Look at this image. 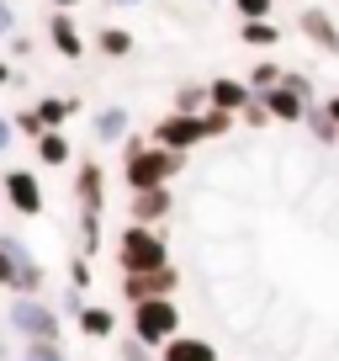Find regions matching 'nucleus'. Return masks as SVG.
<instances>
[{"mask_svg":"<svg viewBox=\"0 0 339 361\" xmlns=\"http://www.w3.org/2000/svg\"><path fill=\"white\" fill-rule=\"evenodd\" d=\"M11 324L22 329L27 340H58V319L48 303H32V298H22V303L11 308Z\"/></svg>","mask_w":339,"mask_h":361,"instance_id":"nucleus-8","label":"nucleus"},{"mask_svg":"<svg viewBox=\"0 0 339 361\" xmlns=\"http://www.w3.org/2000/svg\"><path fill=\"white\" fill-rule=\"evenodd\" d=\"M165 361H217L212 340H191V335H175L165 345Z\"/></svg>","mask_w":339,"mask_h":361,"instance_id":"nucleus-15","label":"nucleus"},{"mask_svg":"<svg viewBox=\"0 0 339 361\" xmlns=\"http://www.w3.org/2000/svg\"><path fill=\"white\" fill-rule=\"evenodd\" d=\"M0 287H16V293H37L43 287V266L27 255V245L16 234H0Z\"/></svg>","mask_w":339,"mask_h":361,"instance_id":"nucleus-3","label":"nucleus"},{"mask_svg":"<svg viewBox=\"0 0 339 361\" xmlns=\"http://www.w3.org/2000/svg\"><path fill=\"white\" fill-rule=\"evenodd\" d=\"M0 85H11V64L6 59H0Z\"/></svg>","mask_w":339,"mask_h":361,"instance_id":"nucleus-35","label":"nucleus"},{"mask_svg":"<svg viewBox=\"0 0 339 361\" xmlns=\"http://www.w3.org/2000/svg\"><path fill=\"white\" fill-rule=\"evenodd\" d=\"M175 324H181V314H175L170 298H143V303H133V335L143 340V345H170V340H175Z\"/></svg>","mask_w":339,"mask_h":361,"instance_id":"nucleus-4","label":"nucleus"},{"mask_svg":"<svg viewBox=\"0 0 339 361\" xmlns=\"http://www.w3.org/2000/svg\"><path fill=\"white\" fill-rule=\"evenodd\" d=\"M0 186H6V202H11L22 218H43V186H37L32 170H6Z\"/></svg>","mask_w":339,"mask_h":361,"instance_id":"nucleus-7","label":"nucleus"},{"mask_svg":"<svg viewBox=\"0 0 339 361\" xmlns=\"http://www.w3.org/2000/svg\"><path fill=\"white\" fill-rule=\"evenodd\" d=\"M117 266H122V276L127 271H159V266H170V250L148 224H127L122 245H117Z\"/></svg>","mask_w":339,"mask_h":361,"instance_id":"nucleus-2","label":"nucleus"},{"mask_svg":"<svg viewBox=\"0 0 339 361\" xmlns=\"http://www.w3.org/2000/svg\"><path fill=\"white\" fill-rule=\"evenodd\" d=\"M69 271H75V287H91V266H85V260H75Z\"/></svg>","mask_w":339,"mask_h":361,"instance_id":"nucleus-31","label":"nucleus"},{"mask_svg":"<svg viewBox=\"0 0 339 361\" xmlns=\"http://www.w3.org/2000/svg\"><path fill=\"white\" fill-rule=\"evenodd\" d=\"M297 27H302L324 54H339V27L328 22V11H302V22H297Z\"/></svg>","mask_w":339,"mask_h":361,"instance_id":"nucleus-13","label":"nucleus"},{"mask_svg":"<svg viewBox=\"0 0 339 361\" xmlns=\"http://www.w3.org/2000/svg\"><path fill=\"white\" fill-rule=\"evenodd\" d=\"M96 138H101V144H117V138H127V112H101L96 117Z\"/></svg>","mask_w":339,"mask_h":361,"instance_id":"nucleus-21","label":"nucleus"},{"mask_svg":"<svg viewBox=\"0 0 339 361\" xmlns=\"http://www.w3.org/2000/svg\"><path fill=\"white\" fill-rule=\"evenodd\" d=\"M175 282H181V271H175V266H159V271H127L122 298H127V303H143V298H170V293H175Z\"/></svg>","mask_w":339,"mask_h":361,"instance_id":"nucleus-6","label":"nucleus"},{"mask_svg":"<svg viewBox=\"0 0 339 361\" xmlns=\"http://www.w3.org/2000/svg\"><path fill=\"white\" fill-rule=\"evenodd\" d=\"M207 138V128H202V112H170V117H159V128H154V144H165V149H196Z\"/></svg>","mask_w":339,"mask_h":361,"instance_id":"nucleus-5","label":"nucleus"},{"mask_svg":"<svg viewBox=\"0 0 339 361\" xmlns=\"http://www.w3.org/2000/svg\"><path fill=\"white\" fill-rule=\"evenodd\" d=\"M48 37H53V48L64 59H85V37H79V27H75V16H69V11L48 16Z\"/></svg>","mask_w":339,"mask_h":361,"instance_id":"nucleus-11","label":"nucleus"},{"mask_svg":"<svg viewBox=\"0 0 339 361\" xmlns=\"http://www.w3.org/2000/svg\"><path fill=\"white\" fill-rule=\"evenodd\" d=\"M16 128H22V133H48V128H43V117H37V106H32V112H22V117H16Z\"/></svg>","mask_w":339,"mask_h":361,"instance_id":"nucleus-29","label":"nucleus"},{"mask_svg":"<svg viewBox=\"0 0 339 361\" xmlns=\"http://www.w3.org/2000/svg\"><path fill=\"white\" fill-rule=\"evenodd\" d=\"M307 128H313V133L324 138V144H334V138H339V123L328 117V106H318V112L307 106Z\"/></svg>","mask_w":339,"mask_h":361,"instance_id":"nucleus-24","label":"nucleus"},{"mask_svg":"<svg viewBox=\"0 0 339 361\" xmlns=\"http://www.w3.org/2000/svg\"><path fill=\"white\" fill-rule=\"evenodd\" d=\"M238 6V16L244 22H260V16H271V0H234Z\"/></svg>","mask_w":339,"mask_h":361,"instance_id":"nucleus-27","label":"nucleus"},{"mask_svg":"<svg viewBox=\"0 0 339 361\" xmlns=\"http://www.w3.org/2000/svg\"><path fill=\"white\" fill-rule=\"evenodd\" d=\"M11 32H16V11L0 0V37H11Z\"/></svg>","mask_w":339,"mask_h":361,"instance_id":"nucleus-30","label":"nucleus"},{"mask_svg":"<svg viewBox=\"0 0 339 361\" xmlns=\"http://www.w3.org/2000/svg\"><path fill=\"white\" fill-rule=\"evenodd\" d=\"M181 149H165V144H138L127 138L122 144V180L133 192H148V186H170V176L181 170Z\"/></svg>","mask_w":339,"mask_h":361,"instance_id":"nucleus-1","label":"nucleus"},{"mask_svg":"<svg viewBox=\"0 0 339 361\" xmlns=\"http://www.w3.org/2000/svg\"><path fill=\"white\" fill-rule=\"evenodd\" d=\"M324 106H328V117H334V123H339V90H334V96H328Z\"/></svg>","mask_w":339,"mask_h":361,"instance_id":"nucleus-33","label":"nucleus"},{"mask_svg":"<svg viewBox=\"0 0 339 361\" xmlns=\"http://www.w3.org/2000/svg\"><path fill=\"white\" fill-rule=\"evenodd\" d=\"M127 213H133V224H159V218H170V186L138 192L133 202H127Z\"/></svg>","mask_w":339,"mask_h":361,"instance_id":"nucleus-12","label":"nucleus"},{"mask_svg":"<svg viewBox=\"0 0 339 361\" xmlns=\"http://www.w3.org/2000/svg\"><path fill=\"white\" fill-rule=\"evenodd\" d=\"M27 361H64V350H58V340H32Z\"/></svg>","mask_w":339,"mask_h":361,"instance_id":"nucleus-26","label":"nucleus"},{"mask_svg":"<svg viewBox=\"0 0 339 361\" xmlns=\"http://www.w3.org/2000/svg\"><path fill=\"white\" fill-rule=\"evenodd\" d=\"M238 37H244L249 48H271V43H281V27H271L260 16V22H244V27H238Z\"/></svg>","mask_w":339,"mask_h":361,"instance_id":"nucleus-19","label":"nucleus"},{"mask_svg":"<svg viewBox=\"0 0 339 361\" xmlns=\"http://www.w3.org/2000/svg\"><path fill=\"white\" fill-rule=\"evenodd\" d=\"M112 324H117L112 308H85V303H79V329H85L91 340H106V335H112Z\"/></svg>","mask_w":339,"mask_h":361,"instance_id":"nucleus-17","label":"nucleus"},{"mask_svg":"<svg viewBox=\"0 0 339 361\" xmlns=\"http://www.w3.org/2000/svg\"><path fill=\"white\" fill-rule=\"evenodd\" d=\"M75 112H79V106H75V102H58V96H43V102H37V117H43V128H64Z\"/></svg>","mask_w":339,"mask_h":361,"instance_id":"nucleus-18","label":"nucleus"},{"mask_svg":"<svg viewBox=\"0 0 339 361\" xmlns=\"http://www.w3.org/2000/svg\"><path fill=\"white\" fill-rule=\"evenodd\" d=\"M212 106H223V112H244L249 102H255V85H238V80H212Z\"/></svg>","mask_w":339,"mask_h":361,"instance_id":"nucleus-14","label":"nucleus"},{"mask_svg":"<svg viewBox=\"0 0 339 361\" xmlns=\"http://www.w3.org/2000/svg\"><path fill=\"white\" fill-rule=\"evenodd\" d=\"M11 133H16V123H6V117H0V154L11 149Z\"/></svg>","mask_w":339,"mask_h":361,"instance_id":"nucleus-32","label":"nucleus"},{"mask_svg":"<svg viewBox=\"0 0 339 361\" xmlns=\"http://www.w3.org/2000/svg\"><path fill=\"white\" fill-rule=\"evenodd\" d=\"M75 192H79V213H101L106 207V170L96 159H85L75 170Z\"/></svg>","mask_w":339,"mask_h":361,"instance_id":"nucleus-10","label":"nucleus"},{"mask_svg":"<svg viewBox=\"0 0 339 361\" xmlns=\"http://www.w3.org/2000/svg\"><path fill=\"white\" fill-rule=\"evenodd\" d=\"M96 48H101L106 59H122V54H133V32H127V27H106V32L96 37Z\"/></svg>","mask_w":339,"mask_h":361,"instance_id":"nucleus-20","label":"nucleus"},{"mask_svg":"<svg viewBox=\"0 0 339 361\" xmlns=\"http://www.w3.org/2000/svg\"><path fill=\"white\" fill-rule=\"evenodd\" d=\"M37 159H43V165H64V159H69V138L58 133V128L37 133Z\"/></svg>","mask_w":339,"mask_h":361,"instance_id":"nucleus-16","label":"nucleus"},{"mask_svg":"<svg viewBox=\"0 0 339 361\" xmlns=\"http://www.w3.org/2000/svg\"><path fill=\"white\" fill-rule=\"evenodd\" d=\"M281 75H286V69L265 59V64H255V80H249V85H255V90H271V85H281Z\"/></svg>","mask_w":339,"mask_h":361,"instance_id":"nucleus-25","label":"nucleus"},{"mask_svg":"<svg viewBox=\"0 0 339 361\" xmlns=\"http://www.w3.org/2000/svg\"><path fill=\"white\" fill-rule=\"evenodd\" d=\"M265 102V112L276 117V123H307V96L292 85H271V90H255Z\"/></svg>","mask_w":339,"mask_h":361,"instance_id":"nucleus-9","label":"nucleus"},{"mask_svg":"<svg viewBox=\"0 0 339 361\" xmlns=\"http://www.w3.org/2000/svg\"><path fill=\"white\" fill-rule=\"evenodd\" d=\"M212 106V90L207 85H186L181 96H175V112H207Z\"/></svg>","mask_w":339,"mask_h":361,"instance_id":"nucleus-22","label":"nucleus"},{"mask_svg":"<svg viewBox=\"0 0 339 361\" xmlns=\"http://www.w3.org/2000/svg\"><path fill=\"white\" fill-rule=\"evenodd\" d=\"M234 123H238V112H223V106H207V112H202V128H207V138H223Z\"/></svg>","mask_w":339,"mask_h":361,"instance_id":"nucleus-23","label":"nucleus"},{"mask_svg":"<svg viewBox=\"0 0 339 361\" xmlns=\"http://www.w3.org/2000/svg\"><path fill=\"white\" fill-rule=\"evenodd\" d=\"M53 6L58 11H75V6H85V0H53Z\"/></svg>","mask_w":339,"mask_h":361,"instance_id":"nucleus-34","label":"nucleus"},{"mask_svg":"<svg viewBox=\"0 0 339 361\" xmlns=\"http://www.w3.org/2000/svg\"><path fill=\"white\" fill-rule=\"evenodd\" d=\"M238 117H244L249 128H265V123H271V112H265V102H260V96H255V102H249V106H244Z\"/></svg>","mask_w":339,"mask_h":361,"instance_id":"nucleus-28","label":"nucleus"}]
</instances>
